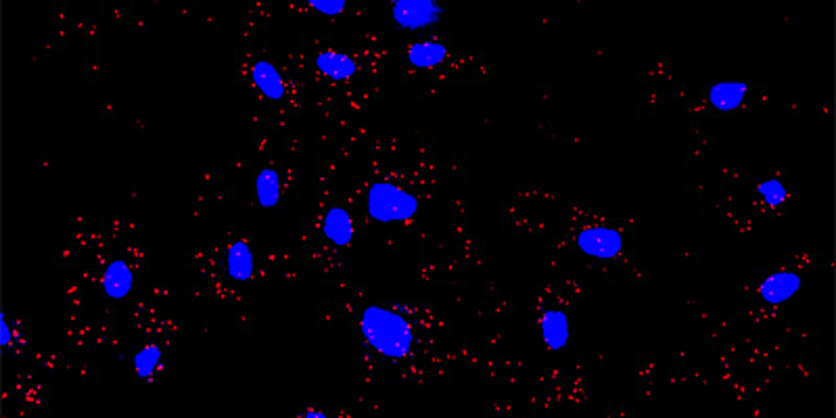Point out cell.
I'll return each instance as SVG.
<instances>
[{
    "label": "cell",
    "mask_w": 836,
    "mask_h": 418,
    "mask_svg": "<svg viewBox=\"0 0 836 418\" xmlns=\"http://www.w3.org/2000/svg\"><path fill=\"white\" fill-rule=\"evenodd\" d=\"M362 337L372 350L391 360H403L412 352L414 333L410 322L383 306H368L360 316Z\"/></svg>",
    "instance_id": "6da1fadb"
},
{
    "label": "cell",
    "mask_w": 836,
    "mask_h": 418,
    "mask_svg": "<svg viewBox=\"0 0 836 418\" xmlns=\"http://www.w3.org/2000/svg\"><path fill=\"white\" fill-rule=\"evenodd\" d=\"M366 212L379 224L410 222L418 213V199L394 182L379 180L366 193Z\"/></svg>",
    "instance_id": "7a4b0ae2"
},
{
    "label": "cell",
    "mask_w": 836,
    "mask_h": 418,
    "mask_svg": "<svg viewBox=\"0 0 836 418\" xmlns=\"http://www.w3.org/2000/svg\"><path fill=\"white\" fill-rule=\"evenodd\" d=\"M443 15L437 0H395L391 4V19L402 30H426L440 23Z\"/></svg>",
    "instance_id": "3957f363"
},
{
    "label": "cell",
    "mask_w": 836,
    "mask_h": 418,
    "mask_svg": "<svg viewBox=\"0 0 836 418\" xmlns=\"http://www.w3.org/2000/svg\"><path fill=\"white\" fill-rule=\"evenodd\" d=\"M577 249L594 259H615L623 253V235L609 226H590L583 228L575 239Z\"/></svg>",
    "instance_id": "277c9868"
},
{
    "label": "cell",
    "mask_w": 836,
    "mask_h": 418,
    "mask_svg": "<svg viewBox=\"0 0 836 418\" xmlns=\"http://www.w3.org/2000/svg\"><path fill=\"white\" fill-rule=\"evenodd\" d=\"M801 287H803V278H801L797 272L780 270V272H774V275L765 276L762 284H759L757 293L765 304L782 306L797 298Z\"/></svg>",
    "instance_id": "5b68a950"
},
{
    "label": "cell",
    "mask_w": 836,
    "mask_h": 418,
    "mask_svg": "<svg viewBox=\"0 0 836 418\" xmlns=\"http://www.w3.org/2000/svg\"><path fill=\"white\" fill-rule=\"evenodd\" d=\"M748 97V84L745 80H719L707 90V101L719 113H732L742 107Z\"/></svg>",
    "instance_id": "8992f818"
},
{
    "label": "cell",
    "mask_w": 836,
    "mask_h": 418,
    "mask_svg": "<svg viewBox=\"0 0 836 418\" xmlns=\"http://www.w3.org/2000/svg\"><path fill=\"white\" fill-rule=\"evenodd\" d=\"M540 335L551 352H560L569 345V316L563 310H546L540 318Z\"/></svg>",
    "instance_id": "52a82bcc"
},
{
    "label": "cell",
    "mask_w": 836,
    "mask_h": 418,
    "mask_svg": "<svg viewBox=\"0 0 836 418\" xmlns=\"http://www.w3.org/2000/svg\"><path fill=\"white\" fill-rule=\"evenodd\" d=\"M134 272L124 259H113L105 268L103 291L111 299H126L132 293Z\"/></svg>",
    "instance_id": "ba28073f"
},
{
    "label": "cell",
    "mask_w": 836,
    "mask_h": 418,
    "mask_svg": "<svg viewBox=\"0 0 836 418\" xmlns=\"http://www.w3.org/2000/svg\"><path fill=\"white\" fill-rule=\"evenodd\" d=\"M316 67H318V72L326 75V78L337 80V82L352 80L354 75L358 74V63H355V59L337 50L318 52V57H316Z\"/></svg>",
    "instance_id": "9c48e42d"
},
{
    "label": "cell",
    "mask_w": 836,
    "mask_h": 418,
    "mask_svg": "<svg viewBox=\"0 0 836 418\" xmlns=\"http://www.w3.org/2000/svg\"><path fill=\"white\" fill-rule=\"evenodd\" d=\"M255 272V255L245 241H235L226 252V275L232 281H249Z\"/></svg>",
    "instance_id": "30bf717a"
},
{
    "label": "cell",
    "mask_w": 836,
    "mask_h": 418,
    "mask_svg": "<svg viewBox=\"0 0 836 418\" xmlns=\"http://www.w3.org/2000/svg\"><path fill=\"white\" fill-rule=\"evenodd\" d=\"M323 232H324L326 241L332 243V245L345 247V245H349L354 239V222L345 209L331 207L329 212L324 213Z\"/></svg>",
    "instance_id": "8fae6325"
},
{
    "label": "cell",
    "mask_w": 836,
    "mask_h": 418,
    "mask_svg": "<svg viewBox=\"0 0 836 418\" xmlns=\"http://www.w3.org/2000/svg\"><path fill=\"white\" fill-rule=\"evenodd\" d=\"M251 80H254L255 89L260 90L268 101H280V98L285 97V84L283 80H280L278 69L274 67L270 61H255L254 69H251Z\"/></svg>",
    "instance_id": "7c38bea8"
},
{
    "label": "cell",
    "mask_w": 836,
    "mask_h": 418,
    "mask_svg": "<svg viewBox=\"0 0 836 418\" xmlns=\"http://www.w3.org/2000/svg\"><path fill=\"white\" fill-rule=\"evenodd\" d=\"M406 59L417 69H431L448 59V46L437 40H425L408 46Z\"/></svg>",
    "instance_id": "4fadbf2b"
},
{
    "label": "cell",
    "mask_w": 836,
    "mask_h": 418,
    "mask_svg": "<svg viewBox=\"0 0 836 418\" xmlns=\"http://www.w3.org/2000/svg\"><path fill=\"white\" fill-rule=\"evenodd\" d=\"M255 197L262 207L272 209L280 201V178L272 167H264L255 178Z\"/></svg>",
    "instance_id": "5bb4252c"
},
{
    "label": "cell",
    "mask_w": 836,
    "mask_h": 418,
    "mask_svg": "<svg viewBox=\"0 0 836 418\" xmlns=\"http://www.w3.org/2000/svg\"><path fill=\"white\" fill-rule=\"evenodd\" d=\"M161 362V347L160 345H145L143 350L134 353V370L140 379H151Z\"/></svg>",
    "instance_id": "9a60e30c"
},
{
    "label": "cell",
    "mask_w": 836,
    "mask_h": 418,
    "mask_svg": "<svg viewBox=\"0 0 836 418\" xmlns=\"http://www.w3.org/2000/svg\"><path fill=\"white\" fill-rule=\"evenodd\" d=\"M757 195L768 207H780L786 201L788 190L777 178H765L757 184Z\"/></svg>",
    "instance_id": "2e32d148"
},
{
    "label": "cell",
    "mask_w": 836,
    "mask_h": 418,
    "mask_svg": "<svg viewBox=\"0 0 836 418\" xmlns=\"http://www.w3.org/2000/svg\"><path fill=\"white\" fill-rule=\"evenodd\" d=\"M308 4L323 15H341L348 9L345 0H309Z\"/></svg>",
    "instance_id": "e0dca14e"
},
{
    "label": "cell",
    "mask_w": 836,
    "mask_h": 418,
    "mask_svg": "<svg viewBox=\"0 0 836 418\" xmlns=\"http://www.w3.org/2000/svg\"><path fill=\"white\" fill-rule=\"evenodd\" d=\"M11 341H13V335H11V327H9V322L4 321V322H3V345H4V347H9V345H11Z\"/></svg>",
    "instance_id": "ac0fdd59"
},
{
    "label": "cell",
    "mask_w": 836,
    "mask_h": 418,
    "mask_svg": "<svg viewBox=\"0 0 836 418\" xmlns=\"http://www.w3.org/2000/svg\"><path fill=\"white\" fill-rule=\"evenodd\" d=\"M306 416H308V418H326L324 412H318V410H314V412H306Z\"/></svg>",
    "instance_id": "d6986e66"
}]
</instances>
